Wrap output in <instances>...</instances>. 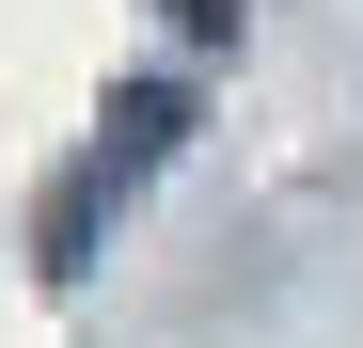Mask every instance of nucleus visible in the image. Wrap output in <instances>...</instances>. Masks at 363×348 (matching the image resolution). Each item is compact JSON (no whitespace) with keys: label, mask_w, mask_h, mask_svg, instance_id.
<instances>
[{"label":"nucleus","mask_w":363,"mask_h":348,"mask_svg":"<svg viewBox=\"0 0 363 348\" xmlns=\"http://www.w3.org/2000/svg\"><path fill=\"white\" fill-rule=\"evenodd\" d=\"M174 127H190V95H174V80H127V95H111V143H95L79 174H95V190H127V174L174 158Z\"/></svg>","instance_id":"f257e3e1"},{"label":"nucleus","mask_w":363,"mask_h":348,"mask_svg":"<svg viewBox=\"0 0 363 348\" xmlns=\"http://www.w3.org/2000/svg\"><path fill=\"white\" fill-rule=\"evenodd\" d=\"M237 16H253V0H174V32H237Z\"/></svg>","instance_id":"f03ea898"}]
</instances>
